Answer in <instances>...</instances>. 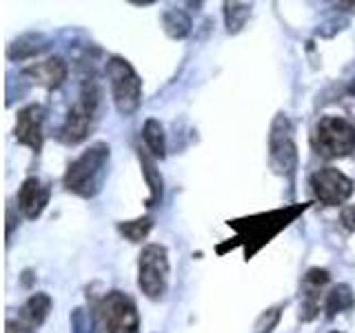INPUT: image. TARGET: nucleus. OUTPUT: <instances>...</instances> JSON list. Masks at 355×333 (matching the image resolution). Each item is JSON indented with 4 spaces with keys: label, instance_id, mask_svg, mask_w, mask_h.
Wrapping results in <instances>:
<instances>
[{
    "label": "nucleus",
    "instance_id": "nucleus-1",
    "mask_svg": "<svg viewBox=\"0 0 355 333\" xmlns=\"http://www.w3.org/2000/svg\"><path fill=\"white\" fill-rule=\"evenodd\" d=\"M109 155L111 151L107 142H94L69 164L64 173V187L83 198H94L103 187Z\"/></svg>",
    "mask_w": 355,
    "mask_h": 333
},
{
    "label": "nucleus",
    "instance_id": "nucleus-2",
    "mask_svg": "<svg viewBox=\"0 0 355 333\" xmlns=\"http://www.w3.org/2000/svg\"><path fill=\"white\" fill-rule=\"evenodd\" d=\"M107 78L114 94L116 109L122 116L136 114L142 100V80L131 67V62L122 56H111L107 60Z\"/></svg>",
    "mask_w": 355,
    "mask_h": 333
},
{
    "label": "nucleus",
    "instance_id": "nucleus-3",
    "mask_svg": "<svg viewBox=\"0 0 355 333\" xmlns=\"http://www.w3.org/2000/svg\"><path fill=\"white\" fill-rule=\"evenodd\" d=\"M138 287L149 300H160L169 287V253L162 244H147L138 255Z\"/></svg>",
    "mask_w": 355,
    "mask_h": 333
},
{
    "label": "nucleus",
    "instance_id": "nucleus-4",
    "mask_svg": "<svg viewBox=\"0 0 355 333\" xmlns=\"http://www.w3.org/2000/svg\"><path fill=\"white\" fill-rule=\"evenodd\" d=\"M313 144L324 158H344L355 151V127L338 116H324L313 129Z\"/></svg>",
    "mask_w": 355,
    "mask_h": 333
},
{
    "label": "nucleus",
    "instance_id": "nucleus-5",
    "mask_svg": "<svg viewBox=\"0 0 355 333\" xmlns=\"http://www.w3.org/2000/svg\"><path fill=\"white\" fill-rule=\"evenodd\" d=\"M98 103H100V89L96 80H85L80 98L69 109V114H67L60 127V140L64 144H78L87 138L89 129H92V122L96 118Z\"/></svg>",
    "mask_w": 355,
    "mask_h": 333
},
{
    "label": "nucleus",
    "instance_id": "nucleus-6",
    "mask_svg": "<svg viewBox=\"0 0 355 333\" xmlns=\"http://www.w3.org/2000/svg\"><path fill=\"white\" fill-rule=\"evenodd\" d=\"M98 322L105 333H138L140 318L136 302L122 291H109L98 302Z\"/></svg>",
    "mask_w": 355,
    "mask_h": 333
},
{
    "label": "nucleus",
    "instance_id": "nucleus-7",
    "mask_svg": "<svg viewBox=\"0 0 355 333\" xmlns=\"http://www.w3.org/2000/svg\"><path fill=\"white\" fill-rule=\"evenodd\" d=\"M269 162L280 176L293 173L297 164V147L293 138V125L286 116H275L269 133Z\"/></svg>",
    "mask_w": 355,
    "mask_h": 333
},
{
    "label": "nucleus",
    "instance_id": "nucleus-8",
    "mask_svg": "<svg viewBox=\"0 0 355 333\" xmlns=\"http://www.w3.org/2000/svg\"><path fill=\"white\" fill-rule=\"evenodd\" d=\"M311 189L315 198L327 207H338L347 203L353 194V182L349 176H344L336 166H324L311 176Z\"/></svg>",
    "mask_w": 355,
    "mask_h": 333
},
{
    "label": "nucleus",
    "instance_id": "nucleus-9",
    "mask_svg": "<svg viewBox=\"0 0 355 333\" xmlns=\"http://www.w3.org/2000/svg\"><path fill=\"white\" fill-rule=\"evenodd\" d=\"M42 127H44V109L40 105L22 107L16 116L14 136L20 144H25V147L38 153L42 149V140H44Z\"/></svg>",
    "mask_w": 355,
    "mask_h": 333
},
{
    "label": "nucleus",
    "instance_id": "nucleus-10",
    "mask_svg": "<svg viewBox=\"0 0 355 333\" xmlns=\"http://www.w3.org/2000/svg\"><path fill=\"white\" fill-rule=\"evenodd\" d=\"M47 203H49V187L40 178H27L18 191L20 214L29 220H36L44 211V207H47Z\"/></svg>",
    "mask_w": 355,
    "mask_h": 333
},
{
    "label": "nucleus",
    "instance_id": "nucleus-11",
    "mask_svg": "<svg viewBox=\"0 0 355 333\" xmlns=\"http://www.w3.org/2000/svg\"><path fill=\"white\" fill-rule=\"evenodd\" d=\"M22 76L29 78L31 83H36L40 87L47 89H58L64 78H67V62L60 58V56H53V58H47L42 62H33L29 65Z\"/></svg>",
    "mask_w": 355,
    "mask_h": 333
},
{
    "label": "nucleus",
    "instance_id": "nucleus-12",
    "mask_svg": "<svg viewBox=\"0 0 355 333\" xmlns=\"http://www.w3.org/2000/svg\"><path fill=\"white\" fill-rule=\"evenodd\" d=\"M49 47V40L42 36V33H25L18 40H14L7 47V58L9 60H27L38 56Z\"/></svg>",
    "mask_w": 355,
    "mask_h": 333
},
{
    "label": "nucleus",
    "instance_id": "nucleus-13",
    "mask_svg": "<svg viewBox=\"0 0 355 333\" xmlns=\"http://www.w3.org/2000/svg\"><path fill=\"white\" fill-rule=\"evenodd\" d=\"M51 311V298L47 293H33L25 305H22L20 318L22 322H27L29 327H40L44 320H47Z\"/></svg>",
    "mask_w": 355,
    "mask_h": 333
},
{
    "label": "nucleus",
    "instance_id": "nucleus-14",
    "mask_svg": "<svg viewBox=\"0 0 355 333\" xmlns=\"http://www.w3.org/2000/svg\"><path fill=\"white\" fill-rule=\"evenodd\" d=\"M191 27H193V22L189 18L187 11H182V9H169L162 14V29L166 36L173 40L187 38L189 33H191Z\"/></svg>",
    "mask_w": 355,
    "mask_h": 333
},
{
    "label": "nucleus",
    "instance_id": "nucleus-15",
    "mask_svg": "<svg viewBox=\"0 0 355 333\" xmlns=\"http://www.w3.org/2000/svg\"><path fill=\"white\" fill-rule=\"evenodd\" d=\"M355 305V296L353 289L349 284H338L333 287L331 291L327 293V302H324V311L329 318H336L342 311H349Z\"/></svg>",
    "mask_w": 355,
    "mask_h": 333
},
{
    "label": "nucleus",
    "instance_id": "nucleus-16",
    "mask_svg": "<svg viewBox=\"0 0 355 333\" xmlns=\"http://www.w3.org/2000/svg\"><path fill=\"white\" fill-rule=\"evenodd\" d=\"M142 140L147 144V151L151 153V158H164V129L155 118H149L142 127Z\"/></svg>",
    "mask_w": 355,
    "mask_h": 333
},
{
    "label": "nucleus",
    "instance_id": "nucleus-17",
    "mask_svg": "<svg viewBox=\"0 0 355 333\" xmlns=\"http://www.w3.org/2000/svg\"><path fill=\"white\" fill-rule=\"evenodd\" d=\"M138 155H140L142 173H144V178H147V185L151 189V198L147 200V203H149V207H153V205H158L160 200H162V178H160V173H158V169H155L153 160L149 158L147 153L140 151Z\"/></svg>",
    "mask_w": 355,
    "mask_h": 333
},
{
    "label": "nucleus",
    "instance_id": "nucleus-18",
    "mask_svg": "<svg viewBox=\"0 0 355 333\" xmlns=\"http://www.w3.org/2000/svg\"><path fill=\"white\" fill-rule=\"evenodd\" d=\"M251 16V5L247 3H225V25L229 33H238Z\"/></svg>",
    "mask_w": 355,
    "mask_h": 333
},
{
    "label": "nucleus",
    "instance_id": "nucleus-19",
    "mask_svg": "<svg viewBox=\"0 0 355 333\" xmlns=\"http://www.w3.org/2000/svg\"><path fill=\"white\" fill-rule=\"evenodd\" d=\"M118 229H120V233L129 242H142L144 238L149 236V231H151V220L149 218H138V220L120 222Z\"/></svg>",
    "mask_w": 355,
    "mask_h": 333
},
{
    "label": "nucleus",
    "instance_id": "nucleus-20",
    "mask_svg": "<svg viewBox=\"0 0 355 333\" xmlns=\"http://www.w3.org/2000/svg\"><path fill=\"white\" fill-rule=\"evenodd\" d=\"M277 320H280V307L264 311V314L258 318V322H255V333H271L277 325Z\"/></svg>",
    "mask_w": 355,
    "mask_h": 333
},
{
    "label": "nucleus",
    "instance_id": "nucleus-21",
    "mask_svg": "<svg viewBox=\"0 0 355 333\" xmlns=\"http://www.w3.org/2000/svg\"><path fill=\"white\" fill-rule=\"evenodd\" d=\"M329 280H331V275L327 269H309L304 275V284H306L309 291H318V289L324 287Z\"/></svg>",
    "mask_w": 355,
    "mask_h": 333
},
{
    "label": "nucleus",
    "instance_id": "nucleus-22",
    "mask_svg": "<svg viewBox=\"0 0 355 333\" xmlns=\"http://www.w3.org/2000/svg\"><path fill=\"white\" fill-rule=\"evenodd\" d=\"M71 333H92V322H89L87 311L83 307L73 309L71 314Z\"/></svg>",
    "mask_w": 355,
    "mask_h": 333
},
{
    "label": "nucleus",
    "instance_id": "nucleus-23",
    "mask_svg": "<svg viewBox=\"0 0 355 333\" xmlns=\"http://www.w3.org/2000/svg\"><path fill=\"white\" fill-rule=\"evenodd\" d=\"M340 220H342V225L347 227L349 231H355V205L344 207L342 214H340Z\"/></svg>",
    "mask_w": 355,
    "mask_h": 333
},
{
    "label": "nucleus",
    "instance_id": "nucleus-24",
    "mask_svg": "<svg viewBox=\"0 0 355 333\" xmlns=\"http://www.w3.org/2000/svg\"><path fill=\"white\" fill-rule=\"evenodd\" d=\"M5 333H36L33 327H29L22 320H7V331Z\"/></svg>",
    "mask_w": 355,
    "mask_h": 333
},
{
    "label": "nucleus",
    "instance_id": "nucleus-25",
    "mask_svg": "<svg viewBox=\"0 0 355 333\" xmlns=\"http://www.w3.org/2000/svg\"><path fill=\"white\" fill-rule=\"evenodd\" d=\"M336 9H342V11H355V3H340V5H336Z\"/></svg>",
    "mask_w": 355,
    "mask_h": 333
},
{
    "label": "nucleus",
    "instance_id": "nucleus-26",
    "mask_svg": "<svg viewBox=\"0 0 355 333\" xmlns=\"http://www.w3.org/2000/svg\"><path fill=\"white\" fill-rule=\"evenodd\" d=\"M349 92H351V94L355 96V78H353V83L349 85Z\"/></svg>",
    "mask_w": 355,
    "mask_h": 333
},
{
    "label": "nucleus",
    "instance_id": "nucleus-27",
    "mask_svg": "<svg viewBox=\"0 0 355 333\" xmlns=\"http://www.w3.org/2000/svg\"><path fill=\"white\" fill-rule=\"evenodd\" d=\"M333 333H340V331H333Z\"/></svg>",
    "mask_w": 355,
    "mask_h": 333
}]
</instances>
